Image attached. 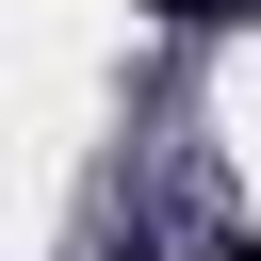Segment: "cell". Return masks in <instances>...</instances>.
<instances>
[{"label": "cell", "instance_id": "obj_1", "mask_svg": "<svg viewBox=\"0 0 261 261\" xmlns=\"http://www.w3.org/2000/svg\"><path fill=\"white\" fill-rule=\"evenodd\" d=\"M163 16H179V33H212V16H245V0H163Z\"/></svg>", "mask_w": 261, "mask_h": 261}, {"label": "cell", "instance_id": "obj_2", "mask_svg": "<svg viewBox=\"0 0 261 261\" xmlns=\"http://www.w3.org/2000/svg\"><path fill=\"white\" fill-rule=\"evenodd\" d=\"M98 261H163V245H147V228H130V245H98Z\"/></svg>", "mask_w": 261, "mask_h": 261}]
</instances>
